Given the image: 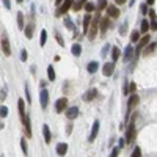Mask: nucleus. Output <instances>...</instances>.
<instances>
[{
    "label": "nucleus",
    "instance_id": "36",
    "mask_svg": "<svg viewBox=\"0 0 157 157\" xmlns=\"http://www.w3.org/2000/svg\"><path fill=\"white\" fill-rule=\"evenodd\" d=\"M0 116H3V118H5V116H8V109H6L5 105H2V107H0Z\"/></svg>",
    "mask_w": 157,
    "mask_h": 157
},
{
    "label": "nucleus",
    "instance_id": "14",
    "mask_svg": "<svg viewBox=\"0 0 157 157\" xmlns=\"http://www.w3.org/2000/svg\"><path fill=\"white\" fill-rule=\"evenodd\" d=\"M110 25V17H104L99 21V28H101V33H105L107 28H109Z\"/></svg>",
    "mask_w": 157,
    "mask_h": 157
},
{
    "label": "nucleus",
    "instance_id": "3",
    "mask_svg": "<svg viewBox=\"0 0 157 157\" xmlns=\"http://www.w3.org/2000/svg\"><path fill=\"white\" fill-rule=\"evenodd\" d=\"M133 137H135V121H131L129 122L127 131H126V141H127V143H132Z\"/></svg>",
    "mask_w": 157,
    "mask_h": 157
},
{
    "label": "nucleus",
    "instance_id": "4",
    "mask_svg": "<svg viewBox=\"0 0 157 157\" xmlns=\"http://www.w3.org/2000/svg\"><path fill=\"white\" fill-rule=\"evenodd\" d=\"M132 58H137V55H135V49L132 47V46H127L126 47V50H124V53H122V61H131Z\"/></svg>",
    "mask_w": 157,
    "mask_h": 157
},
{
    "label": "nucleus",
    "instance_id": "16",
    "mask_svg": "<svg viewBox=\"0 0 157 157\" xmlns=\"http://www.w3.org/2000/svg\"><path fill=\"white\" fill-rule=\"evenodd\" d=\"M98 69H99V63H98V61H90V63L86 64V71L90 72V74L98 72Z\"/></svg>",
    "mask_w": 157,
    "mask_h": 157
},
{
    "label": "nucleus",
    "instance_id": "10",
    "mask_svg": "<svg viewBox=\"0 0 157 157\" xmlns=\"http://www.w3.org/2000/svg\"><path fill=\"white\" fill-rule=\"evenodd\" d=\"M107 14H109V17H112V19H116L118 16H120V10L116 8V6H113V5H110V6H107Z\"/></svg>",
    "mask_w": 157,
    "mask_h": 157
},
{
    "label": "nucleus",
    "instance_id": "31",
    "mask_svg": "<svg viewBox=\"0 0 157 157\" xmlns=\"http://www.w3.org/2000/svg\"><path fill=\"white\" fill-rule=\"evenodd\" d=\"M21 148H22V152L27 156L28 154V148H27V140L25 138H21Z\"/></svg>",
    "mask_w": 157,
    "mask_h": 157
},
{
    "label": "nucleus",
    "instance_id": "1",
    "mask_svg": "<svg viewBox=\"0 0 157 157\" xmlns=\"http://www.w3.org/2000/svg\"><path fill=\"white\" fill-rule=\"evenodd\" d=\"M72 3H74V0H64L61 5H58V10H57V13H55V16L57 17H60V16H64V14L68 13L71 8H72Z\"/></svg>",
    "mask_w": 157,
    "mask_h": 157
},
{
    "label": "nucleus",
    "instance_id": "8",
    "mask_svg": "<svg viewBox=\"0 0 157 157\" xmlns=\"http://www.w3.org/2000/svg\"><path fill=\"white\" fill-rule=\"evenodd\" d=\"M115 71V61H112V63H105L104 68H102V74L105 75V77H110V75L113 74Z\"/></svg>",
    "mask_w": 157,
    "mask_h": 157
},
{
    "label": "nucleus",
    "instance_id": "44",
    "mask_svg": "<svg viewBox=\"0 0 157 157\" xmlns=\"http://www.w3.org/2000/svg\"><path fill=\"white\" fill-rule=\"evenodd\" d=\"M140 10H141V13H143V14H146L148 13V5H146V3H143V5L140 6Z\"/></svg>",
    "mask_w": 157,
    "mask_h": 157
},
{
    "label": "nucleus",
    "instance_id": "19",
    "mask_svg": "<svg viewBox=\"0 0 157 157\" xmlns=\"http://www.w3.org/2000/svg\"><path fill=\"white\" fill-rule=\"evenodd\" d=\"M68 151V145L66 143H58L57 145V154L58 156H64Z\"/></svg>",
    "mask_w": 157,
    "mask_h": 157
},
{
    "label": "nucleus",
    "instance_id": "48",
    "mask_svg": "<svg viewBox=\"0 0 157 157\" xmlns=\"http://www.w3.org/2000/svg\"><path fill=\"white\" fill-rule=\"evenodd\" d=\"M109 47H110L109 44H107L105 47H104V50H102V57H105V53H107V50H109Z\"/></svg>",
    "mask_w": 157,
    "mask_h": 157
},
{
    "label": "nucleus",
    "instance_id": "56",
    "mask_svg": "<svg viewBox=\"0 0 157 157\" xmlns=\"http://www.w3.org/2000/svg\"><path fill=\"white\" fill-rule=\"evenodd\" d=\"M22 2H24V0H17V3H22Z\"/></svg>",
    "mask_w": 157,
    "mask_h": 157
},
{
    "label": "nucleus",
    "instance_id": "50",
    "mask_svg": "<svg viewBox=\"0 0 157 157\" xmlns=\"http://www.w3.org/2000/svg\"><path fill=\"white\" fill-rule=\"evenodd\" d=\"M124 145H126V140H124V138H121V140H120V148H122Z\"/></svg>",
    "mask_w": 157,
    "mask_h": 157
},
{
    "label": "nucleus",
    "instance_id": "7",
    "mask_svg": "<svg viewBox=\"0 0 157 157\" xmlns=\"http://www.w3.org/2000/svg\"><path fill=\"white\" fill-rule=\"evenodd\" d=\"M39 101H41V107L43 109H47V104H49V91L47 90H41L39 93Z\"/></svg>",
    "mask_w": 157,
    "mask_h": 157
},
{
    "label": "nucleus",
    "instance_id": "42",
    "mask_svg": "<svg viewBox=\"0 0 157 157\" xmlns=\"http://www.w3.org/2000/svg\"><path fill=\"white\" fill-rule=\"evenodd\" d=\"M2 2H3V6H5L6 10H11V2L10 0H2Z\"/></svg>",
    "mask_w": 157,
    "mask_h": 157
},
{
    "label": "nucleus",
    "instance_id": "29",
    "mask_svg": "<svg viewBox=\"0 0 157 157\" xmlns=\"http://www.w3.org/2000/svg\"><path fill=\"white\" fill-rule=\"evenodd\" d=\"M47 75H49V80H50V82L55 80V69H53V66L47 68Z\"/></svg>",
    "mask_w": 157,
    "mask_h": 157
},
{
    "label": "nucleus",
    "instance_id": "49",
    "mask_svg": "<svg viewBox=\"0 0 157 157\" xmlns=\"http://www.w3.org/2000/svg\"><path fill=\"white\" fill-rule=\"evenodd\" d=\"M149 28H152V30H157V22H154V24H149Z\"/></svg>",
    "mask_w": 157,
    "mask_h": 157
},
{
    "label": "nucleus",
    "instance_id": "28",
    "mask_svg": "<svg viewBox=\"0 0 157 157\" xmlns=\"http://www.w3.org/2000/svg\"><path fill=\"white\" fill-rule=\"evenodd\" d=\"M105 8H107V0H99L98 5H96L98 13H99V11H102V10H105Z\"/></svg>",
    "mask_w": 157,
    "mask_h": 157
},
{
    "label": "nucleus",
    "instance_id": "12",
    "mask_svg": "<svg viewBox=\"0 0 157 157\" xmlns=\"http://www.w3.org/2000/svg\"><path fill=\"white\" fill-rule=\"evenodd\" d=\"M149 41H151V35H145L141 39H138V47H137V50H141V49H145V47L149 44Z\"/></svg>",
    "mask_w": 157,
    "mask_h": 157
},
{
    "label": "nucleus",
    "instance_id": "46",
    "mask_svg": "<svg viewBox=\"0 0 157 157\" xmlns=\"http://www.w3.org/2000/svg\"><path fill=\"white\" fill-rule=\"evenodd\" d=\"M129 85H131V86H129V91H131V93H135V88H137V85H135V83H129Z\"/></svg>",
    "mask_w": 157,
    "mask_h": 157
},
{
    "label": "nucleus",
    "instance_id": "27",
    "mask_svg": "<svg viewBox=\"0 0 157 157\" xmlns=\"http://www.w3.org/2000/svg\"><path fill=\"white\" fill-rule=\"evenodd\" d=\"M83 6H85V11H86V13H93V11L96 10V5H94V3H91V2H86Z\"/></svg>",
    "mask_w": 157,
    "mask_h": 157
},
{
    "label": "nucleus",
    "instance_id": "51",
    "mask_svg": "<svg viewBox=\"0 0 157 157\" xmlns=\"http://www.w3.org/2000/svg\"><path fill=\"white\" fill-rule=\"evenodd\" d=\"M115 2H116L118 5H122V3H126V2H127V0H115Z\"/></svg>",
    "mask_w": 157,
    "mask_h": 157
},
{
    "label": "nucleus",
    "instance_id": "20",
    "mask_svg": "<svg viewBox=\"0 0 157 157\" xmlns=\"http://www.w3.org/2000/svg\"><path fill=\"white\" fill-rule=\"evenodd\" d=\"M71 53H72L74 57H80V53H82V46H80V44H72Z\"/></svg>",
    "mask_w": 157,
    "mask_h": 157
},
{
    "label": "nucleus",
    "instance_id": "35",
    "mask_svg": "<svg viewBox=\"0 0 157 157\" xmlns=\"http://www.w3.org/2000/svg\"><path fill=\"white\" fill-rule=\"evenodd\" d=\"M64 25H66V28L68 30H74V24H72V22H71V19H64Z\"/></svg>",
    "mask_w": 157,
    "mask_h": 157
},
{
    "label": "nucleus",
    "instance_id": "25",
    "mask_svg": "<svg viewBox=\"0 0 157 157\" xmlns=\"http://www.w3.org/2000/svg\"><path fill=\"white\" fill-rule=\"evenodd\" d=\"M17 27H19V30H22L25 27V22H24V14L19 11L17 13Z\"/></svg>",
    "mask_w": 157,
    "mask_h": 157
},
{
    "label": "nucleus",
    "instance_id": "39",
    "mask_svg": "<svg viewBox=\"0 0 157 157\" xmlns=\"http://www.w3.org/2000/svg\"><path fill=\"white\" fill-rule=\"evenodd\" d=\"M55 39H57V43H58V44L61 46V47L64 46V41H63V38H61L60 33H57V35H55Z\"/></svg>",
    "mask_w": 157,
    "mask_h": 157
},
{
    "label": "nucleus",
    "instance_id": "24",
    "mask_svg": "<svg viewBox=\"0 0 157 157\" xmlns=\"http://www.w3.org/2000/svg\"><path fill=\"white\" fill-rule=\"evenodd\" d=\"M90 24H91V16H90V14H86L85 19H83V33L88 32V28H90Z\"/></svg>",
    "mask_w": 157,
    "mask_h": 157
},
{
    "label": "nucleus",
    "instance_id": "11",
    "mask_svg": "<svg viewBox=\"0 0 157 157\" xmlns=\"http://www.w3.org/2000/svg\"><path fill=\"white\" fill-rule=\"evenodd\" d=\"M2 50H3V53H5L6 57L11 55V46H10L8 38H3V39H2Z\"/></svg>",
    "mask_w": 157,
    "mask_h": 157
},
{
    "label": "nucleus",
    "instance_id": "6",
    "mask_svg": "<svg viewBox=\"0 0 157 157\" xmlns=\"http://www.w3.org/2000/svg\"><path fill=\"white\" fill-rule=\"evenodd\" d=\"M21 120H22V124H24V127H25V135H27V137H32V126H30V116H28V115H24V116H22Z\"/></svg>",
    "mask_w": 157,
    "mask_h": 157
},
{
    "label": "nucleus",
    "instance_id": "32",
    "mask_svg": "<svg viewBox=\"0 0 157 157\" xmlns=\"http://www.w3.org/2000/svg\"><path fill=\"white\" fill-rule=\"evenodd\" d=\"M149 30V22L145 19V21H141V33H148Z\"/></svg>",
    "mask_w": 157,
    "mask_h": 157
},
{
    "label": "nucleus",
    "instance_id": "18",
    "mask_svg": "<svg viewBox=\"0 0 157 157\" xmlns=\"http://www.w3.org/2000/svg\"><path fill=\"white\" fill-rule=\"evenodd\" d=\"M43 133H44V140H46V143H50L52 135H50V129H49V126H47V124H44V126H43Z\"/></svg>",
    "mask_w": 157,
    "mask_h": 157
},
{
    "label": "nucleus",
    "instance_id": "45",
    "mask_svg": "<svg viewBox=\"0 0 157 157\" xmlns=\"http://www.w3.org/2000/svg\"><path fill=\"white\" fill-rule=\"evenodd\" d=\"M148 13H149V17L154 21V19H156V11H154V10H148Z\"/></svg>",
    "mask_w": 157,
    "mask_h": 157
},
{
    "label": "nucleus",
    "instance_id": "38",
    "mask_svg": "<svg viewBox=\"0 0 157 157\" xmlns=\"http://www.w3.org/2000/svg\"><path fill=\"white\" fill-rule=\"evenodd\" d=\"M131 157H141V149L135 146V149H133V152H132Z\"/></svg>",
    "mask_w": 157,
    "mask_h": 157
},
{
    "label": "nucleus",
    "instance_id": "37",
    "mask_svg": "<svg viewBox=\"0 0 157 157\" xmlns=\"http://www.w3.org/2000/svg\"><path fill=\"white\" fill-rule=\"evenodd\" d=\"M27 58H28V52H27L25 49H22V50H21V60L27 61Z\"/></svg>",
    "mask_w": 157,
    "mask_h": 157
},
{
    "label": "nucleus",
    "instance_id": "30",
    "mask_svg": "<svg viewBox=\"0 0 157 157\" xmlns=\"http://www.w3.org/2000/svg\"><path fill=\"white\" fill-rule=\"evenodd\" d=\"M120 49H118V47H112V60L113 61H116L118 58H120Z\"/></svg>",
    "mask_w": 157,
    "mask_h": 157
},
{
    "label": "nucleus",
    "instance_id": "53",
    "mask_svg": "<svg viewBox=\"0 0 157 157\" xmlns=\"http://www.w3.org/2000/svg\"><path fill=\"white\" fill-rule=\"evenodd\" d=\"M71 129H72V126H71V124H68V127H66V132L69 133V132H71Z\"/></svg>",
    "mask_w": 157,
    "mask_h": 157
},
{
    "label": "nucleus",
    "instance_id": "26",
    "mask_svg": "<svg viewBox=\"0 0 157 157\" xmlns=\"http://www.w3.org/2000/svg\"><path fill=\"white\" fill-rule=\"evenodd\" d=\"M156 47H157V43H149L148 44V47L146 49H145V55H149V53H151V52H154L156 50Z\"/></svg>",
    "mask_w": 157,
    "mask_h": 157
},
{
    "label": "nucleus",
    "instance_id": "5",
    "mask_svg": "<svg viewBox=\"0 0 157 157\" xmlns=\"http://www.w3.org/2000/svg\"><path fill=\"white\" fill-rule=\"evenodd\" d=\"M66 109H68V99L66 98H60L58 101L55 102V110L58 113H61V112H64Z\"/></svg>",
    "mask_w": 157,
    "mask_h": 157
},
{
    "label": "nucleus",
    "instance_id": "2",
    "mask_svg": "<svg viewBox=\"0 0 157 157\" xmlns=\"http://www.w3.org/2000/svg\"><path fill=\"white\" fill-rule=\"evenodd\" d=\"M99 21L101 19L99 17H94V19H91V28H90V35H88V38L90 39H94L96 38V35H98V30H99Z\"/></svg>",
    "mask_w": 157,
    "mask_h": 157
},
{
    "label": "nucleus",
    "instance_id": "15",
    "mask_svg": "<svg viewBox=\"0 0 157 157\" xmlns=\"http://www.w3.org/2000/svg\"><path fill=\"white\" fill-rule=\"evenodd\" d=\"M96 96H98V90H94V88H93V90L86 91V93L83 94V101H88V102H90V101H93Z\"/></svg>",
    "mask_w": 157,
    "mask_h": 157
},
{
    "label": "nucleus",
    "instance_id": "9",
    "mask_svg": "<svg viewBox=\"0 0 157 157\" xmlns=\"http://www.w3.org/2000/svg\"><path fill=\"white\" fill-rule=\"evenodd\" d=\"M64 112H66L68 120H75V118L79 116V109H77V107H71V109H66Z\"/></svg>",
    "mask_w": 157,
    "mask_h": 157
},
{
    "label": "nucleus",
    "instance_id": "55",
    "mask_svg": "<svg viewBox=\"0 0 157 157\" xmlns=\"http://www.w3.org/2000/svg\"><path fill=\"white\" fill-rule=\"evenodd\" d=\"M133 3H135V0H131V5H133Z\"/></svg>",
    "mask_w": 157,
    "mask_h": 157
},
{
    "label": "nucleus",
    "instance_id": "22",
    "mask_svg": "<svg viewBox=\"0 0 157 157\" xmlns=\"http://www.w3.org/2000/svg\"><path fill=\"white\" fill-rule=\"evenodd\" d=\"M17 109H19V115H21V118L24 116V115H27L25 113V102L22 101V98L17 101Z\"/></svg>",
    "mask_w": 157,
    "mask_h": 157
},
{
    "label": "nucleus",
    "instance_id": "13",
    "mask_svg": "<svg viewBox=\"0 0 157 157\" xmlns=\"http://www.w3.org/2000/svg\"><path fill=\"white\" fill-rule=\"evenodd\" d=\"M98 132H99V121H94L93 129H91V133H90V137H88V140L94 141V140H96V137H98Z\"/></svg>",
    "mask_w": 157,
    "mask_h": 157
},
{
    "label": "nucleus",
    "instance_id": "33",
    "mask_svg": "<svg viewBox=\"0 0 157 157\" xmlns=\"http://www.w3.org/2000/svg\"><path fill=\"white\" fill-rule=\"evenodd\" d=\"M138 39H140V33L137 32V30H133V32L131 33V41L132 43H137Z\"/></svg>",
    "mask_w": 157,
    "mask_h": 157
},
{
    "label": "nucleus",
    "instance_id": "54",
    "mask_svg": "<svg viewBox=\"0 0 157 157\" xmlns=\"http://www.w3.org/2000/svg\"><path fill=\"white\" fill-rule=\"evenodd\" d=\"M154 2H156V0H146V3H148V5H152Z\"/></svg>",
    "mask_w": 157,
    "mask_h": 157
},
{
    "label": "nucleus",
    "instance_id": "21",
    "mask_svg": "<svg viewBox=\"0 0 157 157\" xmlns=\"http://www.w3.org/2000/svg\"><path fill=\"white\" fill-rule=\"evenodd\" d=\"M33 28H35V24H30V25L24 27V30H25V36L28 38V39H32V38H33Z\"/></svg>",
    "mask_w": 157,
    "mask_h": 157
},
{
    "label": "nucleus",
    "instance_id": "41",
    "mask_svg": "<svg viewBox=\"0 0 157 157\" xmlns=\"http://www.w3.org/2000/svg\"><path fill=\"white\" fill-rule=\"evenodd\" d=\"M25 98H27V102H32V98H30V90L28 86L25 85Z\"/></svg>",
    "mask_w": 157,
    "mask_h": 157
},
{
    "label": "nucleus",
    "instance_id": "47",
    "mask_svg": "<svg viewBox=\"0 0 157 157\" xmlns=\"http://www.w3.org/2000/svg\"><path fill=\"white\" fill-rule=\"evenodd\" d=\"M5 96H6V90H2V91H0V102L5 99Z\"/></svg>",
    "mask_w": 157,
    "mask_h": 157
},
{
    "label": "nucleus",
    "instance_id": "34",
    "mask_svg": "<svg viewBox=\"0 0 157 157\" xmlns=\"http://www.w3.org/2000/svg\"><path fill=\"white\" fill-rule=\"evenodd\" d=\"M46 41H47V32H46V30H43V32H41V39H39V44H41V46H46Z\"/></svg>",
    "mask_w": 157,
    "mask_h": 157
},
{
    "label": "nucleus",
    "instance_id": "17",
    "mask_svg": "<svg viewBox=\"0 0 157 157\" xmlns=\"http://www.w3.org/2000/svg\"><path fill=\"white\" fill-rule=\"evenodd\" d=\"M138 96H137L135 93H132L131 94V98H129V102H127V105H129V109H133V107H135L137 104H138Z\"/></svg>",
    "mask_w": 157,
    "mask_h": 157
},
{
    "label": "nucleus",
    "instance_id": "52",
    "mask_svg": "<svg viewBox=\"0 0 157 157\" xmlns=\"http://www.w3.org/2000/svg\"><path fill=\"white\" fill-rule=\"evenodd\" d=\"M63 2H64V0H55V5L58 6V5H61V3H63Z\"/></svg>",
    "mask_w": 157,
    "mask_h": 157
},
{
    "label": "nucleus",
    "instance_id": "43",
    "mask_svg": "<svg viewBox=\"0 0 157 157\" xmlns=\"http://www.w3.org/2000/svg\"><path fill=\"white\" fill-rule=\"evenodd\" d=\"M126 32H127V24H124V25L120 27V33H121V35H124Z\"/></svg>",
    "mask_w": 157,
    "mask_h": 157
},
{
    "label": "nucleus",
    "instance_id": "40",
    "mask_svg": "<svg viewBox=\"0 0 157 157\" xmlns=\"http://www.w3.org/2000/svg\"><path fill=\"white\" fill-rule=\"evenodd\" d=\"M118 154H120V148H113L110 152V157H118Z\"/></svg>",
    "mask_w": 157,
    "mask_h": 157
},
{
    "label": "nucleus",
    "instance_id": "23",
    "mask_svg": "<svg viewBox=\"0 0 157 157\" xmlns=\"http://www.w3.org/2000/svg\"><path fill=\"white\" fill-rule=\"evenodd\" d=\"M85 3H86V0H75V2L72 3V8H74V11H80Z\"/></svg>",
    "mask_w": 157,
    "mask_h": 157
}]
</instances>
